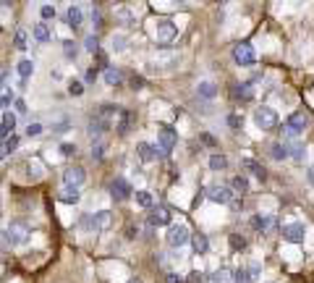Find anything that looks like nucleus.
I'll use <instances>...</instances> for the list:
<instances>
[{
    "label": "nucleus",
    "instance_id": "nucleus-29",
    "mask_svg": "<svg viewBox=\"0 0 314 283\" xmlns=\"http://www.w3.org/2000/svg\"><path fill=\"white\" fill-rule=\"evenodd\" d=\"M230 189H233L236 194H241V197H244L246 191H249V181H246L244 176H236L233 181H230Z\"/></svg>",
    "mask_w": 314,
    "mask_h": 283
},
{
    "label": "nucleus",
    "instance_id": "nucleus-15",
    "mask_svg": "<svg viewBox=\"0 0 314 283\" xmlns=\"http://www.w3.org/2000/svg\"><path fill=\"white\" fill-rule=\"evenodd\" d=\"M136 152H139V158H142L144 163L160 158V147H152L150 142H139V144H136Z\"/></svg>",
    "mask_w": 314,
    "mask_h": 283
},
{
    "label": "nucleus",
    "instance_id": "nucleus-32",
    "mask_svg": "<svg viewBox=\"0 0 314 283\" xmlns=\"http://www.w3.org/2000/svg\"><path fill=\"white\" fill-rule=\"evenodd\" d=\"M215 84H212V81H202V84L197 87V95H202V97H215Z\"/></svg>",
    "mask_w": 314,
    "mask_h": 283
},
{
    "label": "nucleus",
    "instance_id": "nucleus-48",
    "mask_svg": "<svg viewBox=\"0 0 314 283\" xmlns=\"http://www.w3.org/2000/svg\"><path fill=\"white\" fill-rule=\"evenodd\" d=\"M40 13H42V19H52V16H55V8H52V5H42Z\"/></svg>",
    "mask_w": 314,
    "mask_h": 283
},
{
    "label": "nucleus",
    "instance_id": "nucleus-5",
    "mask_svg": "<svg viewBox=\"0 0 314 283\" xmlns=\"http://www.w3.org/2000/svg\"><path fill=\"white\" fill-rule=\"evenodd\" d=\"M207 199H212V202H217V205H230L233 191L223 184H212V186H207Z\"/></svg>",
    "mask_w": 314,
    "mask_h": 283
},
{
    "label": "nucleus",
    "instance_id": "nucleus-56",
    "mask_svg": "<svg viewBox=\"0 0 314 283\" xmlns=\"http://www.w3.org/2000/svg\"><path fill=\"white\" fill-rule=\"evenodd\" d=\"M16 111H18V113H26V105H24V100H16Z\"/></svg>",
    "mask_w": 314,
    "mask_h": 283
},
{
    "label": "nucleus",
    "instance_id": "nucleus-14",
    "mask_svg": "<svg viewBox=\"0 0 314 283\" xmlns=\"http://www.w3.org/2000/svg\"><path fill=\"white\" fill-rule=\"evenodd\" d=\"M241 168H244V170H249L254 178H260V181H264V178H267V170H264L257 160H252V158H244V160H241Z\"/></svg>",
    "mask_w": 314,
    "mask_h": 283
},
{
    "label": "nucleus",
    "instance_id": "nucleus-62",
    "mask_svg": "<svg viewBox=\"0 0 314 283\" xmlns=\"http://www.w3.org/2000/svg\"><path fill=\"white\" fill-rule=\"evenodd\" d=\"M128 283H142V281H139V278H131V281H128Z\"/></svg>",
    "mask_w": 314,
    "mask_h": 283
},
{
    "label": "nucleus",
    "instance_id": "nucleus-20",
    "mask_svg": "<svg viewBox=\"0 0 314 283\" xmlns=\"http://www.w3.org/2000/svg\"><path fill=\"white\" fill-rule=\"evenodd\" d=\"M16 129V115L11 111H3V129H0V136H3V142L8 139V134ZM13 136V134H11Z\"/></svg>",
    "mask_w": 314,
    "mask_h": 283
},
{
    "label": "nucleus",
    "instance_id": "nucleus-44",
    "mask_svg": "<svg viewBox=\"0 0 314 283\" xmlns=\"http://www.w3.org/2000/svg\"><path fill=\"white\" fill-rule=\"evenodd\" d=\"M13 42H16V48H18V50H26V32H24V29H18V32H16V37H13Z\"/></svg>",
    "mask_w": 314,
    "mask_h": 283
},
{
    "label": "nucleus",
    "instance_id": "nucleus-36",
    "mask_svg": "<svg viewBox=\"0 0 314 283\" xmlns=\"http://www.w3.org/2000/svg\"><path fill=\"white\" fill-rule=\"evenodd\" d=\"M16 147H18V136H8V139L3 142V158H8L11 152H16Z\"/></svg>",
    "mask_w": 314,
    "mask_h": 283
},
{
    "label": "nucleus",
    "instance_id": "nucleus-59",
    "mask_svg": "<svg viewBox=\"0 0 314 283\" xmlns=\"http://www.w3.org/2000/svg\"><path fill=\"white\" fill-rule=\"evenodd\" d=\"M230 207H233V210H241V199H230Z\"/></svg>",
    "mask_w": 314,
    "mask_h": 283
},
{
    "label": "nucleus",
    "instance_id": "nucleus-27",
    "mask_svg": "<svg viewBox=\"0 0 314 283\" xmlns=\"http://www.w3.org/2000/svg\"><path fill=\"white\" fill-rule=\"evenodd\" d=\"M105 81H107L110 87H118V84H121V81H123V74H121V71H118V68L107 66V68H105Z\"/></svg>",
    "mask_w": 314,
    "mask_h": 283
},
{
    "label": "nucleus",
    "instance_id": "nucleus-49",
    "mask_svg": "<svg viewBox=\"0 0 314 283\" xmlns=\"http://www.w3.org/2000/svg\"><path fill=\"white\" fill-rule=\"evenodd\" d=\"M228 126H233V129H238V126H241V115H228Z\"/></svg>",
    "mask_w": 314,
    "mask_h": 283
},
{
    "label": "nucleus",
    "instance_id": "nucleus-60",
    "mask_svg": "<svg viewBox=\"0 0 314 283\" xmlns=\"http://www.w3.org/2000/svg\"><path fill=\"white\" fill-rule=\"evenodd\" d=\"M168 283H181V278L175 276V273H170V276H168Z\"/></svg>",
    "mask_w": 314,
    "mask_h": 283
},
{
    "label": "nucleus",
    "instance_id": "nucleus-45",
    "mask_svg": "<svg viewBox=\"0 0 314 283\" xmlns=\"http://www.w3.org/2000/svg\"><path fill=\"white\" fill-rule=\"evenodd\" d=\"M68 92L79 97L81 92H84V84H81V81H71V84H68Z\"/></svg>",
    "mask_w": 314,
    "mask_h": 283
},
{
    "label": "nucleus",
    "instance_id": "nucleus-6",
    "mask_svg": "<svg viewBox=\"0 0 314 283\" xmlns=\"http://www.w3.org/2000/svg\"><path fill=\"white\" fill-rule=\"evenodd\" d=\"M173 66H178V53L175 50H162V53H157V56L152 58V68H173Z\"/></svg>",
    "mask_w": 314,
    "mask_h": 283
},
{
    "label": "nucleus",
    "instance_id": "nucleus-33",
    "mask_svg": "<svg viewBox=\"0 0 314 283\" xmlns=\"http://www.w3.org/2000/svg\"><path fill=\"white\" fill-rule=\"evenodd\" d=\"M34 40L37 42H48L50 40V32H48V26H45V24H34Z\"/></svg>",
    "mask_w": 314,
    "mask_h": 283
},
{
    "label": "nucleus",
    "instance_id": "nucleus-21",
    "mask_svg": "<svg viewBox=\"0 0 314 283\" xmlns=\"http://www.w3.org/2000/svg\"><path fill=\"white\" fill-rule=\"evenodd\" d=\"M81 19H84L81 8H79V5H71V8H68V13H66V21H68V26H71V29H79V26H81Z\"/></svg>",
    "mask_w": 314,
    "mask_h": 283
},
{
    "label": "nucleus",
    "instance_id": "nucleus-37",
    "mask_svg": "<svg viewBox=\"0 0 314 283\" xmlns=\"http://www.w3.org/2000/svg\"><path fill=\"white\" fill-rule=\"evenodd\" d=\"M105 158V142H95L92 144V160H103Z\"/></svg>",
    "mask_w": 314,
    "mask_h": 283
},
{
    "label": "nucleus",
    "instance_id": "nucleus-61",
    "mask_svg": "<svg viewBox=\"0 0 314 283\" xmlns=\"http://www.w3.org/2000/svg\"><path fill=\"white\" fill-rule=\"evenodd\" d=\"M307 178H309V184H312V186H314V166H312V168H309V173H307Z\"/></svg>",
    "mask_w": 314,
    "mask_h": 283
},
{
    "label": "nucleus",
    "instance_id": "nucleus-16",
    "mask_svg": "<svg viewBox=\"0 0 314 283\" xmlns=\"http://www.w3.org/2000/svg\"><path fill=\"white\" fill-rule=\"evenodd\" d=\"M107 121L105 118H100V115H95V118H89V123H87V134L89 136H100L103 131H107Z\"/></svg>",
    "mask_w": 314,
    "mask_h": 283
},
{
    "label": "nucleus",
    "instance_id": "nucleus-38",
    "mask_svg": "<svg viewBox=\"0 0 314 283\" xmlns=\"http://www.w3.org/2000/svg\"><path fill=\"white\" fill-rule=\"evenodd\" d=\"M84 48L89 53H100V40H97V34H89V37L84 40Z\"/></svg>",
    "mask_w": 314,
    "mask_h": 283
},
{
    "label": "nucleus",
    "instance_id": "nucleus-1",
    "mask_svg": "<svg viewBox=\"0 0 314 283\" xmlns=\"http://www.w3.org/2000/svg\"><path fill=\"white\" fill-rule=\"evenodd\" d=\"M29 226L21 223V221H13L11 226H5V244H11V246H21L29 241Z\"/></svg>",
    "mask_w": 314,
    "mask_h": 283
},
{
    "label": "nucleus",
    "instance_id": "nucleus-7",
    "mask_svg": "<svg viewBox=\"0 0 314 283\" xmlns=\"http://www.w3.org/2000/svg\"><path fill=\"white\" fill-rule=\"evenodd\" d=\"M157 139H160V150L168 155L173 147H175V142H178V136H175V131L170 129V126H160V131H157Z\"/></svg>",
    "mask_w": 314,
    "mask_h": 283
},
{
    "label": "nucleus",
    "instance_id": "nucleus-46",
    "mask_svg": "<svg viewBox=\"0 0 314 283\" xmlns=\"http://www.w3.org/2000/svg\"><path fill=\"white\" fill-rule=\"evenodd\" d=\"M26 134H29V136H40L42 134V126L40 123H29V126H26Z\"/></svg>",
    "mask_w": 314,
    "mask_h": 283
},
{
    "label": "nucleus",
    "instance_id": "nucleus-39",
    "mask_svg": "<svg viewBox=\"0 0 314 283\" xmlns=\"http://www.w3.org/2000/svg\"><path fill=\"white\" fill-rule=\"evenodd\" d=\"M246 270H249V278H252V283L260 281V273H262V265H260V262H252Z\"/></svg>",
    "mask_w": 314,
    "mask_h": 283
},
{
    "label": "nucleus",
    "instance_id": "nucleus-51",
    "mask_svg": "<svg viewBox=\"0 0 314 283\" xmlns=\"http://www.w3.org/2000/svg\"><path fill=\"white\" fill-rule=\"evenodd\" d=\"M60 152L66 155V158H71V155L76 152V147H73V144H60Z\"/></svg>",
    "mask_w": 314,
    "mask_h": 283
},
{
    "label": "nucleus",
    "instance_id": "nucleus-57",
    "mask_svg": "<svg viewBox=\"0 0 314 283\" xmlns=\"http://www.w3.org/2000/svg\"><path fill=\"white\" fill-rule=\"evenodd\" d=\"M95 79H97V71L89 68V71H87V81H95Z\"/></svg>",
    "mask_w": 314,
    "mask_h": 283
},
{
    "label": "nucleus",
    "instance_id": "nucleus-41",
    "mask_svg": "<svg viewBox=\"0 0 314 283\" xmlns=\"http://www.w3.org/2000/svg\"><path fill=\"white\" fill-rule=\"evenodd\" d=\"M233 281H236V283H252V278H249V270H246V268H238V270L233 273Z\"/></svg>",
    "mask_w": 314,
    "mask_h": 283
},
{
    "label": "nucleus",
    "instance_id": "nucleus-35",
    "mask_svg": "<svg viewBox=\"0 0 314 283\" xmlns=\"http://www.w3.org/2000/svg\"><path fill=\"white\" fill-rule=\"evenodd\" d=\"M34 74V66H32V60H21V63H18V76H21V79H29Z\"/></svg>",
    "mask_w": 314,
    "mask_h": 283
},
{
    "label": "nucleus",
    "instance_id": "nucleus-4",
    "mask_svg": "<svg viewBox=\"0 0 314 283\" xmlns=\"http://www.w3.org/2000/svg\"><path fill=\"white\" fill-rule=\"evenodd\" d=\"M233 60L238 63V66H254L257 63V53L249 42H238L233 48Z\"/></svg>",
    "mask_w": 314,
    "mask_h": 283
},
{
    "label": "nucleus",
    "instance_id": "nucleus-11",
    "mask_svg": "<svg viewBox=\"0 0 314 283\" xmlns=\"http://www.w3.org/2000/svg\"><path fill=\"white\" fill-rule=\"evenodd\" d=\"M252 226H254L260 233H272L275 226H278V221H275V218H270V215H254V218H252Z\"/></svg>",
    "mask_w": 314,
    "mask_h": 283
},
{
    "label": "nucleus",
    "instance_id": "nucleus-53",
    "mask_svg": "<svg viewBox=\"0 0 314 283\" xmlns=\"http://www.w3.org/2000/svg\"><path fill=\"white\" fill-rule=\"evenodd\" d=\"M189 283H202V273H199V270L189 273Z\"/></svg>",
    "mask_w": 314,
    "mask_h": 283
},
{
    "label": "nucleus",
    "instance_id": "nucleus-28",
    "mask_svg": "<svg viewBox=\"0 0 314 283\" xmlns=\"http://www.w3.org/2000/svg\"><path fill=\"white\" fill-rule=\"evenodd\" d=\"M230 281H233V276H230L228 268L215 270V273H212V278H209V283H230Z\"/></svg>",
    "mask_w": 314,
    "mask_h": 283
},
{
    "label": "nucleus",
    "instance_id": "nucleus-34",
    "mask_svg": "<svg viewBox=\"0 0 314 283\" xmlns=\"http://www.w3.org/2000/svg\"><path fill=\"white\" fill-rule=\"evenodd\" d=\"M152 202H155V199H152L150 191H136V205H139V207H147V210H150Z\"/></svg>",
    "mask_w": 314,
    "mask_h": 283
},
{
    "label": "nucleus",
    "instance_id": "nucleus-22",
    "mask_svg": "<svg viewBox=\"0 0 314 283\" xmlns=\"http://www.w3.org/2000/svg\"><path fill=\"white\" fill-rule=\"evenodd\" d=\"M131 121H134V113L131 111H121V115H118V123H115L118 134H128V129H131Z\"/></svg>",
    "mask_w": 314,
    "mask_h": 283
},
{
    "label": "nucleus",
    "instance_id": "nucleus-47",
    "mask_svg": "<svg viewBox=\"0 0 314 283\" xmlns=\"http://www.w3.org/2000/svg\"><path fill=\"white\" fill-rule=\"evenodd\" d=\"M92 21H95V26H97V29L103 26V13H100L97 8H92Z\"/></svg>",
    "mask_w": 314,
    "mask_h": 283
},
{
    "label": "nucleus",
    "instance_id": "nucleus-19",
    "mask_svg": "<svg viewBox=\"0 0 314 283\" xmlns=\"http://www.w3.org/2000/svg\"><path fill=\"white\" fill-rule=\"evenodd\" d=\"M79 186H63L60 189V194H58V199L60 202H66V205H76L79 202Z\"/></svg>",
    "mask_w": 314,
    "mask_h": 283
},
{
    "label": "nucleus",
    "instance_id": "nucleus-10",
    "mask_svg": "<svg viewBox=\"0 0 314 283\" xmlns=\"http://www.w3.org/2000/svg\"><path fill=\"white\" fill-rule=\"evenodd\" d=\"M84 178H87V173H84V168H79V166L63 170V184H66V186H81V184H84Z\"/></svg>",
    "mask_w": 314,
    "mask_h": 283
},
{
    "label": "nucleus",
    "instance_id": "nucleus-8",
    "mask_svg": "<svg viewBox=\"0 0 314 283\" xmlns=\"http://www.w3.org/2000/svg\"><path fill=\"white\" fill-rule=\"evenodd\" d=\"M304 236H307V228H304V223H288L283 228V239L291 241V244H301Z\"/></svg>",
    "mask_w": 314,
    "mask_h": 283
},
{
    "label": "nucleus",
    "instance_id": "nucleus-42",
    "mask_svg": "<svg viewBox=\"0 0 314 283\" xmlns=\"http://www.w3.org/2000/svg\"><path fill=\"white\" fill-rule=\"evenodd\" d=\"M113 45H110V48H113L115 53H121L123 48H126V37H121V34H113V40H110Z\"/></svg>",
    "mask_w": 314,
    "mask_h": 283
},
{
    "label": "nucleus",
    "instance_id": "nucleus-18",
    "mask_svg": "<svg viewBox=\"0 0 314 283\" xmlns=\"http://www.w3.org/2000/svg\"><path fill=\"white\" fill-rule=\"evenodd\" d=\"M233 97H236V100H241V103H249V100L254 97V87H252V81L236 84V87H233Z\"/></svg>",
    "mask_w": 314,
    "mask_h": 283
},
{
    "label": "nucleus",
    "instance_id": "nucleus-52",
    "mask_svg": "<svg viewBox=\"0 0 314 283\" xmlns=\"http://www.w3.org/2000/svg\"><path fill=\"white\" fill-rule=\"evenodd\" d=\"M68 126H71L68 121H60V123H55V126H52V129H55V131H58V134H63V131H68Z\"/></svg>",
    "mask_w": 314,
    "mask_h": 283
},
{
    "label": "nucleus",
    "instance_id": "nucleus-54",
    "mask_svg": "<svg viewBox=\"0 0 314 283\" xmlns=\"http://www.w3.org/2000/svg\"><path fill=\"white\" fill-rule=\"evenodd\" d=\"M8 105H11V92L5 89V92H3V108H5V111H8Z\"/></svg>",
    "mask_w": 314,
    "mask_h": 283
},
{
    "label": "nucleus",
    "instance_id": "nucleus-55",
    "mask_svg": "<svg viewBox=\"0 0 314 283\" xmlns=\"http://www.w3.org/2000/svg\"><path fill=\"white\" fill-rule=\"evenodd\" d=\"M202 142H205V144H209V147H215V139H212L209 134H202Z\"/></svg>",
    "mask_w": 314,
    "mask_h": 283
},
{
    "label": "nucleus",
    "instance_id": "nucleus-12",
    "mask_svg": "<svg viewBox=\"0 0 314 283\" xmlns=\"http://www.w3.org/2000/svg\"><path fill=\"white\" fill-rule=\"evenodd\" d=\"M110 226H113V213H110V210L95 213V218H92V228H95V231H107Z\"/></svg>",
    "mask_w": 314,
    "mask_h": 283
},
{
    "label": "nucleus",
    "instance_id": "nucleus-13",
    "mask_svg": "<svg viewBox=\"0 0 314 283\" xmlns=\"http://www.w3.org/2000/svg\"><path fill=\"white\" fill-rule=\"evenodd\" d=\"M110 194H113V199H118V202H123V199L131 197V186H128L123 178H115L113 184H110Z\"/></svg>",
    "mask_w": 314,
    "mask_h": 283
},
{
    "label": "nucleus",
    "instance_id": "nucleus-2",
    "mask_svg": "<svg viewBox=\"0 0 314 283\" xmlns=\"http://www.w3.org/2000/svg\"><path fill=\"white\" fill-rule=\"evenodd\" d=\"M254 123L260 126L262 131H272L275 126H278V113H275L272 108L262 105V108H257V111H254Z\"/></svg>",
    "mask_w": 314,
    "mask_h": 283
},
{
    "label": "nucleus",
    "instance_id": "nucleus-24",
    "mask_svg": "<svg viewBox=\"0 0 314 283\" xmlns=\"http://www.w3.org/2000/svg\"><path fill=\"white\" fill-rule=\"evenodd\" d=\"M191 246H194V252H197V254H205L209 249V241H207L205 233H194L191 236Z\"/></svg>",
    "mask_w": 314,
    "mask_h": 283
},
{
    "label": "nucleus",
    "instance_id": "nucleus-58",
    "mask_svg": "<svg viewBox=\"0 0 314 283\" xmlns=\"http://www.w3.org/2000/svg\"><path fill=\"white\" fill-rule=\"evenodd\" d=\"M136 233H139V228H134V226H128V233H126V236H128V239H134V236H136Z\"/></svg>",
    "mask_w": 314,
    "mask_h": 283
},
{
    "label": "nucleus",
    "instance_id": "nucleus-3",
    "mask_svg": "<svg viewBox=\"0 0 314 283\" xmlns=\"http://www.w3.org/2000/svg\"><path fill=\"white\" fill-rule=\"evenodd\" d=\"M191 236L194 233H189V226H183V223H173L168 228V244L173 246V249H181L183 244H189Z\"/></svg>",
    "mask_w": 314,
    "mask_h": 283
},
{
    "label": "nucleus",
    "instance_id": "nucleus-17",
    "mask_svg": "<svg viewBox=\"0 0 314 283\" xmlns=\"http://www.w3.org/2000/svg\"><path fill=\"white\" fill-rule=\"evenodd\" d=\"M170 223V213L165 207H155L152 213H150V226H168Z\"/></svg>",
    "mask_w": 314,
    "mask_h": 283
},
{
    "label": "nucleus",
    "instance_id": "nucleus-31",
    "mask_svg": "<svg viewBox=\"0 0 314 283\" xmlns=\"http://www.w3.org/2000/svg\"><path fill=\"white\" fill-rule=\"evenodd\" d=\"M228 241H230V246H233V252H244L246 249V239H244L241 233H230Z\"/></svg>",
    "mask_w": 314,
    "mask_h": 283
},
{
    "label": "nucleus",
    "instance_id": "nucleus-23",
    "mask_svg": "<svg viewBox=\"0 0 314 283\" xmlns=\"http://www.w3.org/2000/svg\"><path fill=\"white\" fill-rule=\"evenodd\" d=\"M285 126H288V129H293V131H304V129H307V115H304V113H293L291 118H288V123H285Z\"/></svg>",
    "mask_w": 314,
    "mask_h": 283
},
{
    "label": "nucleus",
    "instance_id": "nucleus-25",
    "mask_svg": "<svg viewBox=\"0 0 314 283\" xmlns=\"http://www.w3.org/2000/svg\"><path fill=\"white\" fill-rule=\"evenodd\" d=\"M270 155L275 160H285V158H291V150H288V144H285V142H278V144H272V147H270Z\"/></svg>",
    "mask_w": 314,
    "mask_h": 283
},
{
    "label": "nucleus",
    "instance_id": "nucleus-43",
    "mask_svg": "<svg viewBox=\"0 0 314 283\" xmlns=\"http://www.w3.org/2000/svg\"><path fill=\"white\" fill-rule=\"evenodd\" d=\"M288 144V142H285ZM288 150H291V158H304V144H299V142H293V144H288Z\"/></svg>",
    "mask_w": 314,
    "mask_h": 283
},
{
    "label": "nucleus",
    "instance_id": "nucleus-40",
    "mask_svg": "<svg viewBox=\"0 0 314 283\" xmlns=\"http://www.w3.org/2000/svg\"><path fill=\"white\" fill-rule=\"evenodd\" d=\"M63 53H66V58H76V42H73V40H66V42H63Z\"/></svg>",
    "mask_w": 314,
    "mask_h": 283
},
{
    "label": "nucleus",
    "instance_id": "nucleus-50",
    "mask_svg": "<svg viewBox=\"0 0 314 283\" xmlns=\"http://www.w3.org/2000/svg\"><path fill=\"white\" fill-rule=\"evenodd\" d=\"M131 89H144V76H134L131 79Z\"/></svg>",
    "mask_w": 314,
    "mask_h": 283
},
{
    "label": "nucleus",
    "instance_id": "nucleus-9",
    "mask_svg": "<svg viewBox=\"0 0 314 283\" xmlns=\"http://www.w3.org/2000/svg\"><path fill=\"white\" fill-rule=\"evenodd\" d=\"M155 37L160 40V42H170L175 37V24L170 19H160L155 26Z\"/></svg>",
    "mask_w": 314,
    "mask_h": 283
},
{
    "label": "nucleus",
    "instance_id": "nucleus-26",
    "mask_svg": "<svg viewBox=\"0 0 314 283\" xmlns=\"http://www.w3.org/2000/svg\"><path fill=\"white\" fill-rule=\"evenodd\" d=\"M115 19L126 26H131V24H136V13L128 11V8H115Z\"/></svg>",
    "mask_w": 314,
    "mask_h": 283
},
{
    "label": "nucleus",
    "instance_id": "nucleus-30",
    "mask_svg": "<svg viewBox=\"0 0 314 283\" xmlns=\"http://www.w3.org/2000/svg\"><path fill=\"white\" fill-rule=\"evenodd\" d=\"M209 168L212 170H225L228 168V158H225V155H212V158H209Z\"/></svg>",
    "mask_w": 314,
    "mask_h": 283
}]
</instances>
